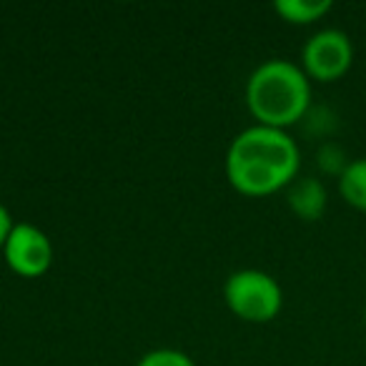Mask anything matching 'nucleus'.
<instances>
[{
    "mask_svg": "<svg viewBox=\"0 0 366 366\" xmlns=\"http://www.w3.org/2000/svg\"><path fill=\"white\" fill-rule=\"evenodd\" d=\"M301 71L309 81L334 83L344 78L354 66V43L349 33L339 28L316 31L301 48Z\"/></svg>",
    "mask_w": 366,
    "mask_h": 366,
    "instance_id": "4",
    "label": "nucleus"
},
{
    "mask_svg": "<svg viewBox=\"0 0 366 366\" xmlns=\"http://www.w3.org/2000/svg\"><path fill=\"white\" fill-rule=\"evenodd\" d=\"M136 366H196L186 351L178 349H153L138 359Z\"/></svg>",
    "mask_w": 366,
    "mask_h": 366,
    "instance_id": "10",
    "label": "nucleus"
},
{
    "mask_svg": "<svg viewBox=\"0 0 366 366\" xmlns=\"http://www.w3.org/2000/svg\"><path fill=\"white\" fill-rule=\"evenodd\" d=\"M13 226H16V221H13L11 211L0 204V251H3V246H6V241H8V236H11Z\"/></svg>",
    "mask_w": 366,
    "mask_h": 366,
    "instance_id": "12",
    "label": "nucleus"
},
{
    "mask_svg": "<svg viewBox=\"0 0 366 366\" xmlns=\"http://www.w3.org/2000/svg\"><path fill=\"white\" fill-rule=\"evenodd\" d=\"M339 194L351 209L366 214V158H354L339 178Z\"/></svg>",
    "mask_w": 366,
    "mask_h": 366,
    "instance_id": "8",
    "label": "nucleus"
},
{
    "mask_svg": "<svg viewBox=\"0 0 366 366\" xmlns=\"http://www.w3.org/2000/svg\"><path fill=\"white\" fill-rule=\"evenodd\" d=\"M301 151L289 131L269 126L244 128L226 151V178L231 189L249 199L279 194L299 178Z\"/></svg>",
    "mask_w": 366,
    "mask_h": 366,
    "instance_id": "1",
    "label": "nucleus"
},
{
    "mask_svg": "<svg viewBox=\"0 0 366 366\" xmlns=\"http://www.w3.org/2000/svg\"><path fill=\"white\" fill-rule=\"evenodd\" d=\"M246 106L259 126L289 131L311 108V81L299 63L269 58L246 81Z\"/></svg>",
    "mask_w": 366,
    "mask_h": 366,
    "instance_id": "2",
    "label": "nucleus"
},
{
    "mask_svg": "<svg viewBox=\"0 0 366 366\" xmlns=\"http://www.w3.org/2000/svg\"><path fill=\"white\" fill-rule=\"evenodd\" d=\"M364 326H366V304H364Z\"/></svg>",
    "mask_w": 366,
    "mask_h": 366,
    "instance_id": "13",
    "label": "nucleus"
},
{
    "mask_svg": "<svg viewBox=\"0 0 366 366\" xmlns=\"http://www.w3.org/2000/svg\"><path fill=\"white\" fill-rule=\"evenodd\" d=\"M286 204H289L291 214L296 219L306 221V224H314V221H319L326 214L329 191H326L324 181H319L316 176L296 178L289 189H286Z\"/></svg>",
    "mask_w": 366,
    "mask_h": 366,
    "instance_id": "6",
    "label": "nucleus"
},
{
    "mask_svg": "<svg viewBox=\"0 0 366 366\" xmlns=\"http://www.w3.org/2000/svg\"><path fill=\"white\" fill-rule=\"evenodd\" d=\"M0 254H3L8 269L16 276L41 279L43 274L51 271L56 251H53V241L48 239L46 231H41L33 224H26V221H16Z\"/></svg>",
    "mask_w": 366,
    "mask_h": 366,
    "instance_id": "5",
    "label": "nucleus"
},
{
    "mask_svg": "<svg viewBox=\"0 0 366 366\" xmlns=\"http://www.w3.org/2000/svg\"><path fill=\"white\" fill-rule=\"evenodd\" d=\"M224 301L236 319L246 324H269L284 309V291L266 271L241 269L226 279Z\"/></svg>",
    "mask_w": 366,
    "mask_h": 366,
    "instance_id": "3",
    "label": "nucleus"
},
{
    "mask_svg": "<svg viewBox=\"0 0 366 366\" xmlns=\"http://www.w3.org/2000/svg\"><path fill=\"white\" fill-rule=\"evenodd\" d=\"M334 3L331 0H276L274 11L289 26H311L329 16Z\"/></svg>",
    "mask_w": 366,
    "mask_h": 366,
    "instance_id": "7",
    "label": "nucleus"
},
{
    "mask_svg": "<svg viewBox=\"0 0 366 366\" xmlns=\"http://www.w3.org/2000/svg\"><path fill=\"white\" fill-rule=\"evenodd\" d=\"M301 123H306V131H311L314 136H329L336 128V116L331 111H326V108L311 106Z\"/></svg>",
    "mask_w": 366,
    "mask_h": 366,
    "instance_id": "11",
    "label": "nucleus"
},
{
    "mask_svg": "<svg viewBox=\"0 0 366 366\" xmlns=\"http://www.w3.org/2000/svg\"><path fill=\"white\" fill-rule=\"evenodd\" d=\"M316 163L326 176H336L339 178L344 173V168L349 166V158H346L344 148L334 141H324L316 151Z\"/></svg>",
    "mask_w": 366,
    "mask_h": 366,
    "instance_id": "9",
    "label": "nucleus"
}]
</instances>
